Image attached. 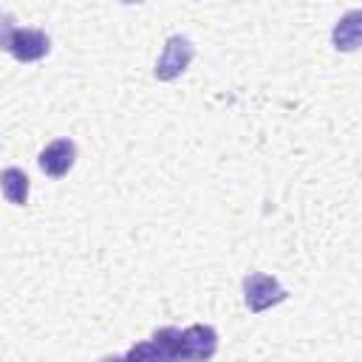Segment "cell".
I'll return each instance as SVG.
<instances>
[{"mask_svg": "<svg viewBox=\"0 0 362 362\" xmlns=\"http://www.w3.org/2000/svg\"><path fill=\"white\" fill-rule=\"evenodd\" d=\"M99 362H127L124 356H119V354H110V356H102Z\"/></svg>", "mask_w": 362, "mask_h": 362, "instance_id": "obj_9", "label": "cell"}, {"mask_svg": "<svg viewBox=\"0 0 362 362\" xmlns=\"http://www.w3.org/2000/svg\"><path fill=\"white\" fill-rule=\"evenodd\" d=\"M127 362H167V354L161 351V345L156 339L150 342H136L130 345V351L124 354Z\"/></svg>", "mask_w": 362, "mask_h": 362, "instance_id": "obj_8", "label": "cell"}, {"mask_svg": "<svg viewBox=\"0 0 362 362\" xmlns=\"http://www.w3.org/2000/svg\"><path fill=\"white\" fill-rule=\"evenodd\" d=\"M192 57H195V45H192L187 37H181V34H173V37L164 42L161 57L156 59V71H153L156 79H158V82H173V79H178V76L189 68Z\"/></svg>", "mask_w": 362, "mask_h": 362, "instance_id": "obj_4", "label": "cell"}, {"mask_svg": "<svg viewBox=\"0 0 362 362\" xmlns=\"http://www.w3.org/2000/svg\"><path fill=\"white\" fill-rule=\"evenodd\" d=\"M0 187H3V198L14 206H25L28 201V175L20 167H6L0 175Z\"/></svg>", "mask_w": 362, "mask_h": 362, "instance_id": "obj_7", "label": "cell"}, {"mask_svg": "<svg viewBox=\"0 0 362 362\" xmlns=\"http://www.w3.org/2000/svg\"><path fill=\"white\" fill-rule=\"evenodd\" d=\"M3 48L17 62H37L51 51V40L40 28H14L11 23L3 25Z\"/></svg>", "mask_w": 362, "mask_h": 362, "instance_id": "obj_1", "label": "cell"}, {"mask_svg": "<svg viewBox=\"0 0 362 362\" xmlns=\"http://www.w3.org/2000/svg\"><path fill=\"white\" fill-rule=\"evenodd\" d=\"M286 297H288V291L272 274L252 272V274L243 277V303H246V308L252 314H263V311L280 305Z\"/></svg>", "mask_w": 362, "mask_h": 362, "instance_id": "obj_3", "label": "cell"}, {"mask_svg": "<svg viewBox=\"0 0 362 362\" xmlns=\"http://www.w3.org/2000/svg\"><path fill=\"white\" fill-rule=\"evenodd\" d=\"M218 354V331L212 325H187L178 334L175 362H209Z\"/></svg>", "mask_w": 362, "mask_h": 362, "instance_id": "obj_2", "label": "cell"}, {"mask_svg": "<svg viewBox=\"0 0 362 362\" xmlns=\"http://www.w3.org/2000/svg\"><path fill=\"white\" fill-rule=\"evenodd\" d=\"M331 40H334V48L342 51V54H351V51L362 48V8L345 11L334 25Z\"/></svg>", "mask_w": 362, "mask_h": 362, "instance_id": "obj_6", "label": "cell"}, {"mask_svg": "<svg viewBox=\"0 0 362 362\" xmlns=\"http://www.w3.org/2000/svg\"><path fill=\"white\" fill-rule=\"evenodd\" d=\"M74 161H76V144L71 139H54L51 144H45L40 150V158H37L40 170L45 175H51V178L68 175L71 167H74Z\"/></svg>", "mask_w": 362, "mask_h": 362, "instance_id": "obj_5", "label": "cell"}]
</instances>
